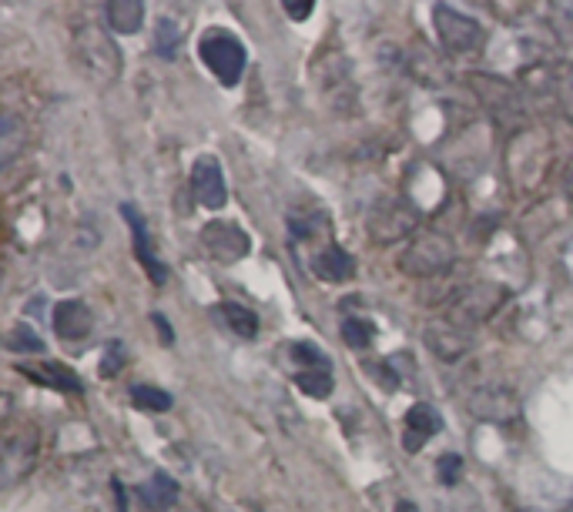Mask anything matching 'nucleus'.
I'll return each instance as SVG.
<instances>
[{"mask_svg": "<svg viewBox=\"0 0 573 512\" xmlns=\"http://www.w3.org/2000/svg\"><path fill=\"white\" fill-rule=\"evenodd\" d=\"M131 402L138 409L148 412H168L171 409V395L165 389H155V385H131Z\"/></svg>", "mask_w": 573, "mask_h": 512, "instance_id": "aec40b11", "label": "nucleus"}, {"mask_svg": "<svg viewBox=\"0 0 573 512\" xmlns=\"http://www.w3.org/2000/svg\"><path fill=\"white\" fill-rule=\"evenodd\" d=\"M27 379L47 385V389H57V392H81V379L74 375L64 362H44V365H24L21 369Z\"/></svg>", "mask_w": 573, "mask_h": 512, "instance_id": "dca6fc26", "label": "nucleus"}, {"mask_svg": "<svg viewBox=\"0 0 573 512\" xmlns=\"http://www.w3.org/2000/svg\"><path fill=\"white\" fill-rule=\"evenodd\" d=\"M503 302V292H496V285H473L466 288V295L453 308V322H480L490 318V312Z\"/></svg>", "mask_w": 573, "mask_h": 512, "instance_id": "f8f14e48", "label": "nucleus"}, {"mask_svg": "<svg viewBox=\"0 0 573 512\" xmlns=\"http://www.w3.org/2000/svg\"><path fill=\"white\" fill-rule=\"evenodd\" d=\"M439 479H443V486H456V479H460V472H463V459L460 456H443L439 459Z\"/></svg>", "mask_w": 573, "mask_h": 512, "instance_id": "a878e982", "label": "nucleus"}, {"mask_svg": "<svg viewBox=\"0 0 573 512\" xmlns=\"http://www.w3.org/2000/svg\"><path fill=\"white\" fill-rule=\"evenodd\" d=\"M17 121L14 114H4V128H0V138H4V161H11L17 154Z\"/></svg>", "mask_w": 573, "mask_h": 512, "instance_id": "bb28decb", "label": "nucleus"}, {"mask_svg": "<svg viewBox=\"0 0 573 512\" xmlns=\"http://www.w3.org/2000/svg\"><path fill=\"white\" fill-rule=\"evenodd\" d=\"M282 11L289 14L292 21H305V17L315 11V4H312V0H299V4H292V0H289V4H282Z\"/></svg>", "mask_w": 573, "mask_h": 512, "instance_id": "cd10ccee", "label": "nucleus"}, {"mask_svg": "<svg viewBox=\"0 0 573 512\" xmlns=\"http://www.w3.org/2000/svg\"><path fill=\"white\" fill-rule=\"evenodd\" d=\"M121 215L131 228V245H135V255H138L141 268H145V275L155 285H165L168 282V268L158 262L155 248H151V235H148V225H145V218H141V211L135 205H121Z\"/></svg>", "mask_w": 573, "mask_h": 512, "instance_id": "0eeeda50", "label": "nucleus"}, {"mask_svg": "<svg viewBox=\"0 0 573 512\" xmlns=\"http://www.w3.org/2000/svg\"><path fill=\"white\" fill-rule=\"evenodd\" d=\"M124 362H128V352H124L121 342H108V352H104L101 359V375L108 379V375H118L124 369Z\"/></svg>", "mask_w": 573, "mask_h": 512, "instance_id": "393cba45", "label": "nucleus"}, {"mask_svg": "<svg viewBox=\"0 0 573 512\" xmlns=\"http://www.w3.org/2000/svg\"><path fill=\"white\" fill-rule=\"evenodd\" d=\"M104 21L114 34H135L141 31V21H145V4L141 0H111L104 7Z\"/></svg>", "mask_w": 573, "mask_h": 512, "instance_id": "f3484780", "label": "nucleus"}, {"mask_svg": "<svg viewBox=\"0 0 573 512\" xmlns=\"http://www.w3.org/2000/svg\"><path fill=\"white\" fill-rule=\"evenodd\" d=\"M198 54H202V64L225 84V88H235V84L242 81L248 54H245V44L238 41L232 31H222V27L208 31L202 37V44H198Z\"/></svg>", "mask_w": 573, "mask_h": 512, "instance_id": "f257e3e1", "label": "nucleus"}, {"mask_svg": "<svg viewBox=\"0 0 573 512\" xmlns=\"http://www.w3.org/2000/svg\"><path fill=\"white\" fill-rule=\"evenodd\" d=\"M222 318H225V325L232 328L235 335H242V338H255L259 335V315L252 312V308H245V305H238V302H225L222 308Z\"/></svg>", "mask_w": 573, "mask_h": 512, "instance_id": "a211bd4d", "label": "nucleus"}, {"mask_svg": "<svg viewBox=\"0 0 573 512\" xmlns=\"http://www.w3.org/2000/svg\"><path fill=\"white\" fill-rule=\"evenodd\" d=\"M202 241L208 248V255L222 265H235L252 251V241H248L245 228L232 225V221H212L205 231H202Z\"/></svg>", "mask_w": 573, "mask_h": 512, "instance_id": "423d86ee", "label": "nucleus"}, {"mask_svg": "<svg viewBox=\"0 0 573 512\" xmlns=\"http://www.w3.org/2000/svg\"><path fill=\"white\" fill-rule=\"evenodd\" d=\"M453 258H456V248L450 245V238H443V235H419L413 245L406 248L403 268H406L409 275L426 278V275L446 272V268L453 265Z\"/></svg>", "mask_w": 573, "mask_h": 512, "instance_id": "20e7f679", "label": "nucleus"}, {"mask_svg": "<svg viewBox=\"0 0 573 512\" xmlns=\"http://www.w3.org/2000/svg\"><path fill=\"white\" fill-rule=\"evenodd\" d=\"M426 342L433 345V352H439L443 359H460V355L470 349V338H466L463 328H456V322H436L426 328Z\"/></svg>", "mask_w": 573, "mask_h": 512, "instance_id": "2eb2a0df", "label": "nucleus"}, {"mask_svg": "<svg viewBox=\"0 0 573 512\" xmlns=\"http://www.w3.org/2000/svg\"><path fill=\"white\" fill-rule=\"evenodd\" d=\"M413 228H416V215L413 211H406V205H399V201L379 205L369 218L372 238H379V241H393V238L403 235V231H413Z\"/></svg>", "mask_w": 573, "mask_h": 512, "instance_id": "9b49d317", "label": "nucleus"}, {"mask_svg": "<svg viewBox=\"0 0 573 512\" xmlns=\"http://www.w3.org/2000/svg\"><path fill=\"white\" fill-rule=\"evenodd\" d=\"M292 359H295L299 369H329V359L315 349L312 342H295L292 345Z\"/></svg>", "mask_w": 573, "mask_h": 512, "instance_id": "5701e85b", "label": "nucleus"}, {"mask_svg": "<svg viewBox=\"0 0 573 512\" xmlns=\"http://www.w3.org/2000/svg\"><path fill=\"white\" fill-rule=\"evenodd\" d=\"M342 338H346V345H352V349H366L372 342V325L362 322V318H349V322L342 325Z\"/></svg>", "mask_w": 573, "mask_h": 512, "instance_id": "b1692460", "label": "nucleus"}, {"mask_svg": "<svg viewBox=\"0 0 573 512\" xmlns=\"http://www.w3.org/2000/svg\"><path fill=\"white\" fill-rule=\"evenodd\" d=\"M396 512H419V509H416V502L403 499V502H399V506H396Z\"/></svg>", "mask_w": 573, "mask_h": 512, "instance_id": "c756f323", "label": "nucleus"}, {"mask_svg": "<svg viewBox=\"0 0 573 512\" xmlns=\"http://www.w3.org/2000/svg\"><path fill=\"white\" fill-rule=\"evenodd\" d=\"M7 349H11V352H44V342H41V335H37L34 328L14 325L11 332H7Z\"/></svg>", "mask_w": 573, "mask_h": 512, "instance_id": "412c9836", "label": "nucleus"}, {"mask_svg": "<svg viewBox=\"0 0 573 512\" xmlns=\"http://www.w3.org/2000/svg\"><path fill=\"white\" fill-rule=\"evenodd\" d=\"M567 512H573V506H567Z\"/></svg>", "mask_w": 573, "mask_h": 512, "instance_id": "7c9ffc66", "label": "nucleus"}, {"mask_svg": "<svg viewBox=\"0 0 573 512\" xmlns=\"http://www.w3.org/2000/svg\"><path fill=\"white\" fill-rule=\"evenodd\" d=\"M78 54L84 67L101 77V81H114L121 74V51L118 44L111 41L108 31H101L98 24H84L78 31Z\"/></svg>", "mask_w": 573, "mask_h": 512, "instance_id": "f03ea898", "label": "nucleus"}, {"mask_svg": "<svg viewBox=\"0 0 573 512\" xmlns=\"http://www.w3.org/2000/svg\"><path fill=\"white\" fill-rule=\"evenodd\" d=\"M94 328V315L91 308L78 302V298H68V302H57L54 305V332L64 342H81L88 338Z\"/></svg>", "mask_w": 573, "mask_h": 512, "instance_id": "6e6552de", "label": "nucleus"}, {"mask_svg": "<svg viewBox=\"0 0 573 512\" xmlns=\"http://www.w3.org/2000/svg\"><path fill=\"white\" fill-rule=\"evenodd\" d=\"M178 482L168 476V472H155L148 482H141L138 486V499L141 506H145L148 512H165L178 502Z\"/></svg>", "mask_w": 573, "mask_h": 512, "instance_id": "4468645a", "label": "nucleus"}, {"mask_svg": "<svg viewBox=\"0 0 573 512\" xmlns=\"http://www.w3.org/2000/svg\"><path fill=\"white\" fill-rule=\"evenodd\" d=\"M151 322H155L158 335L165 338V345H175V332H171V325H168V318H165V315L155 312V315H151Z\"/></svg>", "mask_w": 573, "mask_h": 512, "instance_id": "c85d7f7f", "label": "nucleus"}, {"mask_svg": "<svg viewBox=\"0 0 573 512\" xmlns=\"http://www.w3.org/2000/svg\"><path fill=\"white\" fill-rule=\"evenodd\" d=\"M312 272L315 278H322V282H349L352 275H356V265H352V255L349 251H342L339 245H326L319 251V255L312 258Z\"/></svg>", "mask_w": 573, "mask_h": 512, "instance_id": "ddd939ff", "label": "nucleus"}, {"mask_svg": "<svg viewBox=\"0 0 573 512\" xmlns=\"http://www.w3.org/2000/svg\"><path fill=\"white\" fill-rule=\"evenodd\" d=\"M191 191H195V201L202 208H208V211L225 208L228 185H225V171L215 154H202V158L191 164Z\"/></svg>", "mask_w": 573, "mask_h": 512, "instance_id": "39448f33", "label": "nucleus"}, {"mask_svg": "<svg viewBox=\"0 0 573 512\" xmlns=\"http://www.w3.org/2000/svg\"><path fill=\"white\" fill-rule=\"evenodd\" d=\"M155 44H158L155 51H158L161 57H175V47L181 44V31H178V21H175V17H161Z\"/></svg>", "mask_w": 573, "mask_h": 512, "instance_id": "4be33fe9", "label": "nucleus"}, {"mask_svg": "<svg viewBox=\"0 0 573 512\" xmlns=\"http://www.w3.org/2000/svg\"><path fill=\"white\" fill-rule=\"evenodd\" d=\"M295 385H299L305 395H312V399H326L332 392V372L329 369H302L295 375Z\"/></svg>", "mask_w": 573, "mask_h": 512, "instance_id": "6ab92c4d", "label": "nucleus"}, {"mask_svg": "<svg viewBox=\"0 0 573 512\" xmlns=\"http://www.w3.org/2000/svg\"><path fill=\"white\" fill-rule=\"evenodd\" d=\"M470 412L483 422L503 425V422L517 419V399H513V392H506V389H480L470 399Z\"/></svg>", "mask_w": 573, "mask_h": 512, "instance_id": "9d476101", "label": "nucleus"}, {"mask_svg": "<svg viewBox=\"0 0 573 512\" xmlns=\"http://www.w3.org/2000/svg\"><path fill=\"white\" fill-rule=\"evenodd\" d=\"M433 27H436V37L446 51H473L476 44L483 41V27L480 21H473L470 14L456 11L450 4H436L433 7Z\"/></svg>", "mask_w": 573, "mask_h": 512, "instance_id": "7ed1b4c3", "label": "nucleus"}, {"mask_svg": "<svg viewBox=\"0 0 573 512\" xmlns=\"http://www.w3.org/2000/svg\"><path fill=\"white\" fill-rule=\"evenodd\" d=\"M403 446L409 452H419L423 449V442H429L436 436L439 429H443V415H439L433 405L426 402H416L413 409L406 412V425H403Z\"/></svg>", "mask_w": 573, "mask_h": 512, "instance_id": "1a4fd4ad", "label": "nucleus"}]
</instances>
